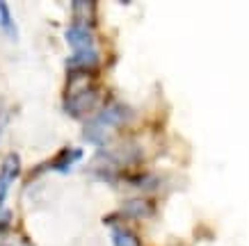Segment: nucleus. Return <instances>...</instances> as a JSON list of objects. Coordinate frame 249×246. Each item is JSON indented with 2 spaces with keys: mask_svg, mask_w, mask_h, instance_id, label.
Returning a JSON list of instances; mask_svg holds the SVG:
<instances>
[{
  "mask_svg": "<svg viewBox=\"0 0 249 246\" xmlns=\"http://www.w3.org/2000/svg\"><path fill=\"white\" fill-rule=\"evenodd\" d=\"M110 237H112L114 246H142L140 239L135 237V232H130L128 228H121V226H114L110 230Z\"/></svg>",
  "mask_w": 249,
  "mask_h": 246,
  "instance_id": "423d86ee",
  "label": "nucleus"
},
{
  "mask_svg": "<svg viewBox=\"0 0 249 246\" xmlns=\"http://www.w3.org/2000/svg\"><path fill=\"white\" fill-rule=\"evenodd\" d=\"M126 116H128V110H126L124 105H119V103L103 107V110H101L94 119L87 121V126H85V130H83L85 142L103 144L107 139V134L126 121Z\"/></svg>",
  "mask_w": 249,
  "mask_h": 246,
  "instance_id": "f03ea898",
  "label": "nucleus"
},
{
  "mask_svg": "<svg viewBox=\"0 0 249 246\" xmlns=\"http://www.w3.org/2000/svg\"><path fill=\"white\" fill-rule=\"evenodd\" d=\"M94 5L87 0L73 2V23L67 28L64 39L71 48L69 71L71 68H94L98 64V48L94 41Z\"/></svg>",
  "mask_w": 249,
  "mask_h": 246,
  "instance_id": "f257e3e1",
  "label": "nucleus"
},
{
  "mask_svg": "<svg viewBox=\"0 0 249 246\" xmlns=\"http://www.w3.org/2000/svg\"><path fill=\"white\" fill-rule=\"evenodd\" d=\"M124 210H126V214H130V216H149L153 208L146 198H133V201H128L124 205Z\"/></svg>",
  "mask_w": 249,
  "mask_h": 246,
  "instance_id": "6e6552de",
  "label": "nucleus"
},
{
  "mask_svg": "<svg viewBox=\"0 0 249 246\" xmlns=\"http://www.w3.org/2000/svg\"><path fill=\"white\" fill-rule=\"evenodd\" d=\"M0 32H5L9 39H16V23L5 0H0Z\"/></svg>",
  "mask_w": 249,
  "mask_h": 246,
  "instance_id": "0eeeda50",
  "label": "nucleus"
},
{
  "mask_svg": "<svg viewBox=\"0 0 249 246\" xmlns=\"http://www.w3.org/2000/svg\"><path fill=\"white\" fill-rule=\"evenodd\" d=\"M21 176V157L16 153H9V155L2 157V164H0V208L7 198V192L12 182Z\"/></svg>",
  "mask_w": 249,
  "mask_h": 246,
  "instance_id": "20e7f679",
  "label": "nucleus"
},
{
  "mask_svg": "<svg viewBox=\"0 0 249 246\" xmlns=\"http://www.w3.org/2000/svg\"><path fill=\"white\" fill-rule=\"evenodd\" d=\"M83 157V148H62L57 155L53 157V162L46 164V169L51 171H57V173H69L71 166Z\"/></svg>",
  "mask_w": 249,
  "mask_h": 246,
  "instance_id": "39448f33",
  "label": "nucleus"
},
{
  "mask_svg": "<svg viewBox=\"0 0 249 246\" xmlns=\"http://www.w3.org/2000/svg\"><path fill=\"white\" fill-rule=\"evenodd\" d=\"M96 100H98L96 89H87V91H83V94L64 98V110H67V114H71L73 119H83V116H87V114L96 107Z\"/></svg>",
  "mask_w": 249,
  "mask_h": 246,
  "instance_id": "7ed1b4c3",
  "label": "nucleus"
}]
</instances>
